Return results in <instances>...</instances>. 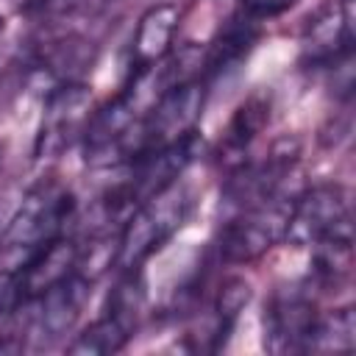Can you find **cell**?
<instances>
[{"instance_id":"2e32d148","label":"cell","mask_w":356,"mask_h":356,"mask_svg":"<svg viewBox=\"0 0 356 356\" xmlns=\"http://www.w3.org/2000/svg\"><path fill=\"white\" fill-rule=\"evenodd\" d=\"M356 348V309L339 306L317 314L306 342V353H350Z\"/></svg>"},{"instance_id":"44dd1931","label":"cell","mask_w":356,"mask_h":356,"mask_svg":"<svg viewBox=\"0 0 356 356\" xmlns=\"http://www.w3.org/2000/svg\"><path fill=\"white\" fill-rule=\"evenodd\" d=\"M0 33H3V17H0Z\"/></svg>"},{"instance_id":"9c48e42d","label":"cell","mask_w":356,"mask_h":356,"mask_svg":"<svg viewBox=\"0 0 356 356\" xmlns=\"http://www.w3.org/2000/svg\"><path fill=\"white\" fill-rule=\"evenodd\" d=\"M89 100H92V92L86 81L58 83L50 92H44V111H42L39 134L33 142L36 159L58 156L70 145L81 142L83 125L89 120Z\"/></svg>"},{"instance_id":"4fadbf2b","label":"cell","mask_w":356,"mask_h":356,"mask_svg":"<svg viewBox=\"0 0 356 356\" xmlns=\"http://www.w3.org/2000/svg\"><path fill=\"white\" fill-rule=\"evenodd\" d=\"M270 111H273V100L267 92H253L250 97H245L236 106V111L231 114V120L220 136V150H217V161L225 167V172L248 159L245 156L248 147L270 125Z\"/></svg>"},{"instance_id":"6da1fadb","label":"cell","mask_w":356,"mask_h":356,"mask_svg":"<svg viewBox=\"0 0 356 356\" xmlns=\"http://www.w3.org/2000/svg\"><path fill=\"white\" fill-rule=\"evenodd\" d=\"M75 214V195L58 178L36 181L0 234V270H19L33 253L67 231Z\"/></svg>"},{"instance_id":"7c38bea8","label":"cell","mask_w":356,"mask_h":356,"mask_svg":"<svg viewBox=\"0 0 356 356\" xmlns=\"http://www.w3.org/2000/svg\"><path fill=\"white\" fill-rule=\"evenodd\" d=\"M259 36H261V25L253 22V19H248L245 14L234 11L222 22V28L214 33V39L209 42V47L203 50L200 72L209 81V86H211L214 78L236 70L248 58V53L256 47Z\"/></svg>"},{"instance_id":"9a60e30c","label":"cell","mask_w":356,"mask_h":356,"mask_svg":"<svg viewBox=\"0 0 356 356\" xmlns=\"http://www.w3.org/2000/svg\"><path fill=\"white\" fill-rule=\"evenodd\" d=\"M353 275V234H337L312 245V281L323 289H342Z\"/></svg>"},{"instance_id":"5bb4252c","label":"cell","mask_w":356,"mask_h":356,"mask_svg":"<svg viewBox=\"0 0 356 356\" xmlns=\"http://www.w3.org/2000/svg\"><path fill=\"white\" fill-rule=\"evenodd\" d=\"M78 267V239L75 236H56L53 242H47L39 253H33L19 270V284H22V292H25V300L28 298H36L39 292L50 289L53 284L64 281L67 275H72Z\"/></svg>"},{"instance_id":"277c9868","label":"cell","mask_w":356,"mask_h":356,"mask_svg":"<svg viewBox=\"0 0 356 356\" xmlns=\"http://www.w3.org/2000/svg\"><path fill=\"white\" fill-rule=\"evenodd\" d=\"M353 234L350 189L345 184H314L289 200L284 239L295 248H312L320 239Z\"/></svg>"},{"instance_id":"e0dca14e","label":"cell","mask_w":356,"mask_h":356,"mask_svg":"<svg viewBox=\"0 0 356 356\" xmlns=\"http://www.w3.org/2000/svg\"><path fill=\"white\" fill-rule=\"evenodd\" d=\"M131 339H134V328L125 325L122 320H117L114 314L103 312L95 323H89L81 334L72 337V342L67 345V353H75V356H108V353H120Z\"/></svg>"},{"instance_id":"52a82bcc","label":"cell","mask_w":356,"mask_h":356,"mask_svg":"<svg viewBox=\"0 0 356 356\" xmlns=\"http://www.w3.org/2000/svg\"><path fill=\"white\" fill-rule=\"evenodd\" d=\"M209 97V81L206 78H184L170 83L156 103L142 117V142L145 150L167 145L189 131H197L203 106ZM142 150V153H145Z\"/></svg>"},{"instance_id":"d6986e66","label":"cell","mask_w":356,"mask_h":356,"mask_svg":"<svg viewBox=\"0 0 356 356\" xmlns=\"http://www.w3.org/2000/svg\"><path fill=\"white\" fill-rule=\"evenodd\" d=\"M22 303H25V292L17 270H0V331H11L8 325L17 323Z\"/></svg>"},{"instance_id":"3957f363","label":"cell","mask_w":356,"mask_h":356,"mask_svg":"<svg viewBox=\"0 0 356 356\" xmlns=\"http://www.w3.org/2000/svg\"><path fill=\"white\" fill-rule=\"evenodd\" d=\"M300 161V142L295 136H281L270 145V150L256 161H242L228 170L222 184V203L234 211L259 206L273 197H286L284 186Z\"/></svg>"},{"instance_id":"8992f818","label":"cell","mask_w":356,"mask_h":356,"mask_svg":"<svg viewBox=\"0 0 356 356\" xmlns=\"http://www.w3.org/2000/svg\"><path fill=\"white\" fill-rule=\"evenodd\" d=\"M92 286L95 281L75 270L72 275L39 292L36 298H28L19 309V317H22L19 334L36 345L58 342L75 328L83 306L92 298Z\"/></svg>"},{"instance_id":"7a4b0ae2","label":"cell","mask_w":356,"mask_h":356,"mask_svg":"<svg viewBox=\"0 0 356 356\" xmlns=\"http://www.w3.org/2000/svg\"><path fill=\"white\" fill-rule=\"evenodd\" d=\"M195 206H197V192L184 181H175L164 192L139 203L122 222L117 267L120 270L142 267L186 225Z\"/></svg>"},{"instance_id":"8fae6325","label":"cell","mask_w":356,"mask_h":356,"mask_svg":"<svg viewBox=\"0 0 356 356\" xmlns=\"http://www.w3.org/2000/svg\"><path fill=\"white\" fill-rule=\"evenodd\" d=\"M178 22H181V8L170 0H161L145 8L128 42V72L147 70L164 61L172 53Z\"/></svg>"},{"instance_id":"5b68a950","label":"cell","mask_w":356,"mask_h":356,"mask_svg":"<svg viewBox=\"0 0 356 356\" xmlns=\"http://www.w3.org/2000/svg\"><path fill=\"white\" fill-rule=\"evenodd\" d=\"M292 197H273L259 206H248L234 211L217 236V253L225 264H253L264 253H270L286 228Z\"/></svg>"},{"instance_id":"30bf717a","label":"cell","mask_w":356,"mask_h":356,"mask_svg":"<svg viewBox=\"0 0 356 356\" xmlns=\"http://www.w3.org/2000/svg\"><path fill=\"white\" fill-rule=\"evenodd\" d=\"M317 320V306L303 284L278 286L261 314L264 325V348L270 353H306L309 334Z\"/></svg>"},{"instance_id":"ffe728a7","label":"cell","mask_w":356,"mask_h":356,"mask_svg":"<svg viewBox=\"0 0 356 356\" xmlns=\"http://www.w3.org/2000/svg\"><path fill=\"white\" fill-rule=\"evenodd\" d=\"M300 0H239V14H245L248 19L253 22H267V19H275V17H284L286 11H292Z\"/></svg>"},{"instance_id":"ac0fdd59","label":"cell","mask_w":356,"mask_h":356,"mask_svg":"<svg viewBox=\"0 0 356 356\" xmlns=\"http://www.w3.org/2000/svg\"><path fill=\"white\" fill-rule=\"evenodd\" d=\"M114 0H39L36 11L44 19H56V22H72V19H92L97 14H103Z\"/></svg>"},{"instance_id":"ba28073f","label":"cell","mask_w":356,"mask_h":356,"mask_svg":"<svg viewBox=\"0 0 356 356\" xmlns=\"http://www.w3.org/2000/svg\"><path fill=\"white\" fill-rule=\"evenodd\" d=\"M356 0H337L320 8L300 33V64L309 70H337L353 61Z\"/></svg>"}]
</instances>
